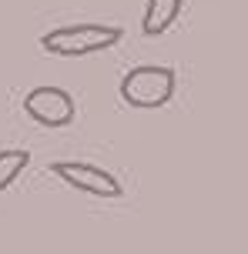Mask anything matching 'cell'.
Returning a JSON list of instances; mask_svg holds the SVG:
<instances>
[{
	"label": "cell",
	"instance_id": "obj_1",
	"mask_svg": "<svg viewBox=\"0 0 248 254\" xmlns=\"http://www.w3.org/2000/svg\"><path fill=\"white\" fill-rule=\"evenodd\" d=\"M124 30L118 24H67L40 37V47L57 57H87L121 44Z\"/></svg>",
	"mask_w": 248,
	"mask_h": 254
},
{
	"label": "cell",
	"instance_id": "obj_2",
	"mask_svg": "<svg viewBox=\"0 0 248 254\" xmlns=\"http://www.w3.org/2000/svg\"><path fill=\"white\" fill-rule=\"evenodd\" d=\"M121 101L131 107H141V111H158L174 97L178 90V74L171 67L161 64H141V67H131L128 74L121 77Z\"/></svg>",
	"mask_w": 248,
	"mask_h": 254
},
{
	"label": "cell",
	"instance_id": "obj_3",
	"mask_svg": "<svg viewBox=\"0 0 248 254\" xmlns=\"http://www.w3.org/2000/svg\"><path fill=\"white\" fill-rule=\"evenodd\" d=\"M51 171L57 178L71 184L74 190H84V194H94V197H121V181L104 171L97 164H84V161H54Z\"/></svg>",
	"mask_w": 248,
	"mask_h": 254
},
{
	"label": "cell",
	"instance_id": "obj_4",
	"mask_svg": "<svg viewBox=\"0 0 248 254\" xmlns=\"http://www.w3.org/2000/svg\"><path fill=\"white\" fill-rule=\"evenodd\" d=\"M24 111L40 127H67L78 114V107H74V97L67 94L64 87H34L27 90L24 97Z\"/></svg>",
	"mask_w": 248,
	"mask_h": 254
},
{
	"label": "cell",
	"instance_id": "obj_5",
	"mask_svg": "<svg viewBox=\"0 0 248 254\" xmlns=\"http://www.w3.org/2000/svg\"><path fill=\"white\" fill-rule=\"evenodd\" d=\"M181 10H184V0H148L141 20L144 37H158V34L171 30V24L181 17Z\"/></svg>",
	"mask_w": 248,
	"mask_h": 254
},
{
	"label": "cell",
	"instance_id": "obj_6",
	"mask_svg": "<svg viewBox=\"0 0 248 254\" xmlns=\"http://www.w3.org/2000/svg\"><path fill=\"white\" fill-rule=\"evenodd\" d=\"M30 164V154L20 151V147H10V151H0V190H7L13 181L20 178Z\"/></svg>",
	"mask_w": 248,
	"mask_h": 254
}]
</instances>
